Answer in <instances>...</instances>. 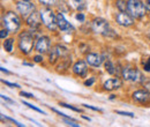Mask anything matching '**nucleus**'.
Listing matches in <instances>:
<instances>
[{
	"label": "nucleus",
	"instance_id": "obj_33",
	"mask_svg": "<svg viewBox=\"0 0 150 127\" xmlns=\"http://www.w3.org/2000/svg\"><path fill=\"white\" fill-rule=\"evenodd\" d=\"M34 60H35V61H36V62H40V61H42V60H43V58H42V57H40V55H36V57H35V58H34Z\"/></svg>",
	"mask_w": 150,
	"mask_h": 127
},
{
	"label": "nucleus",
	"instance_id": "obj_34",
	"mask_svg": "<svg viewBox=\"0 0 150 127\" xmlns=\"http://www.w3.org/2000/svg\"><path fill=\"white\" fill-rule=\"evenodd\" d=\"M0 70H1V72H4V73H7V74H11V72H8L7 70H5L4 67H0Z\"/></svg>",
	"mask_w": 150,
	"mask_h": 127
},
{
	"label": "nucleus",
	"instance_id": "obj_24",
	"mask_svg": "<svg viewBox=\"0 0 150 127\" xmlns=\"http://www.w3.org/2000/svg\"><path fill=\"white\" fill-rule=\"evenodd\" d=\"M117 113H118V114H121V116H127V117H131V118H133V117H134V114H133L132 112H122V111H117Z\"/></svg>",
	"mask_w": 150,
	"mask_h": 127
},
{
	"label": "nucleus",
	"instance_id": "obj_36",
	"mask_svg": "<svg viewBox=\"0 0 150 127\" xmlns=\"http://www.w3.org/2000/svg\"><path fill=\"white\" fill-rule=\"evenodd\" d=\"M24 1H29V0H24Z\"/></svg>",
	"mask_w": 150,
	"mask_h": 127
},
{
	"label": "nucleus",
	"instance_id": "obj_1",
	"mask_svg": "<svg viewBox=\"0 0 150 127\" xmlns=\"http://www.w3.org/2000/svg\"><path fill=\"white\" fill-rule=\"evenodd\" d=\"M146 11H147L146 5L141 0H128L127 1V13L134 18H141L144 15Z\"/></svg>",
	"mask_w": 150,
	"mask_h": 127
},
{
	"label": "nucleus",
	"instance_id": "obj_23",
	"mask_svg": "<svg viewBox=\"0 0 150 127\" xmlns=\"http://www.w3.org/2000/svg\"><path fill=\"white\" fill-rule=\"evenodd\" d=\"M143 67H144V71H147V72L150 71V58L147 59V61H143Z\"/></svg>",
	"mask_w": 150,
	"mask_h": 127
},
{
	"label": "nucleus",
	"instance_id": "obj_14",
	"mask_svg": "<svg viewBox=\"0 0 150 127\" xmlns=\"http://www.w3.org/2000/svg\"><path fill=\"white\" fill-rule=\"evenodd\" d=\"M87 62L94 67H99L103 62V57L96 53H89L87 55Z\"/></svg>",
	"mask_w": 150,
	"mask_h": 127
},
{
	"label": "nucleus",
	"instance_id": "obj_3",
	"mask_svg": "<svg viewBox=\"0 0 150 127\" xmlns=\"http://www.w3.org/2000/svg\"><path fill=\"white\" fill-rule=\"evenodd\" d=\"M19 48L24 55H29L34 48V36L29 31H24L20 35Z\"/></svg>",
	"mask_w": 150,
	"mask_h": 127
},
{
	"label": "nucleus",
	"instance_id": "obj_29",
	"mask_svg": "<svg viewBox=\"0 0 150 127\" xmlns=\"http://www.w3.org/2000/svg\"><path fill=\"white\" fill-rule=\"evenodd\" d=\"M83 106H84V108H88V109L94 110V111H98V112H100V111H102V110L98 109V108H95V106H91V105H87V104H83Z\"/></svg>",
	"mask_w": 150,
	"mask_h": 127
},
{
	"label": "nucleus",
	"instance_id": "obj_21",
	"mask_svg": "<svg viewBox=\"0 0 150 127\" xmlns=\"http://www.w3.org/2000/svg\"><path fill=\"white\" fill-rule=\"evenodd\" d=\"M60 105H61V106H64V108H67V109L73 110V111H75V112H80V109L74 108V106H72V105H68V104H66V103H60Z\"/></svg>",
	"mask_w": 150,
	"mask_h": 127
},
{
	"label": "nucleus",
	"instance_id": "obj_30",
	"mask_svg": "<svg viewBox=\"0 0 150 127\" xmlns=\"http://www.w3.org/2000/svg\"><path fill=\"white\" fill-rule=\"evenodd\" d=\"M1 98H2V99H5L6 102H8V103H11V104H14V101H12L11 98H8V97H6L5 95H1Z\"/></svg>",
	"mask_w": 150,
	"mask_h": 127
},
{
	"label": "nucleus",
	"instance_id": "obj_6",
	"mask_svg": "<svg viewBox=\"0 0 150 127\" xmlns=\"http://www.w3.org/2000/svg\"><path fill=\"white\" fill-rule=\"evenodd\" d=\"M16 8H18L20 14L25 18H28L33 12H35V5L29 2V1H24V0L19 1L16 4Z\"/></svg>",
	"mask_w": 150,
	"mask_h": 127
},
{
	"label": "nucleus",
	"instance_id": "obj_31",
	"mask_svg": "<svg viewBox=\"0 0 150 127\" xmlns=\"http://www.w3.org/2000/svg\"><path fill=\"white\" fill-rule=\"evenodd\" d=\"M94 82H95L94 79H90V80H87V81L84 82V84H86V86H91Z\"/></svg>",
	"mask_w": 150,
	"mask_h": 127
},
{
	"label": "nucleus",
	"instance_id": "obj_5",
	"mask_svg": "<svg viewBox=\"0 0 150 127\" xmlns=\"http://www.w3.org/2000/svg\"><path fill=\"white\" fill-rule=\"evenodd\" d=\"M93 30L96 34H99L103 36H110L112 31L109 22L102 18H97L93 21Z\"/></svg>",
	"mask_w": 150,
	"mask_h": 127
},
{
	"label": "nucleus",
	"instance_id": "obj_28",
	"mask_svg": "<svg viewBox=\"0 0 150 127\" xmlns=\"http://www.w3.org/2000/svg\"><path fill=\"white\" fill-rule=\"evenodd\" d=\"M20 95H21V96H23V97H28V98H33V97H34L31 94H29V92H24V91H21V92H20Z\"/></svg>",
	"mask_w": 150,
	"mask_h": 127
},
{
	"label": "nucleus",
	"instance_id": "obj_11",
	"mask_svg": "<svg viewBox=\"0 0 150 127\" xmlns=\"http://www.w3.org/2000/svg\"><path fill=\"white\" fill-rule=\"evenodd\" d=\"M122 86V81L119 79V77H114V79H110L108 80L106 82H104L103 87L105 90H109V91H112L115 90L118 88H120Z\"/></svg>",
	"mask_w": 150,
	"mask_h": 127
},
{
	"label": "nucleus",
	"instance_id": "obj_22",
	"mask_svg": "<svg viewBox=\"0 0 150 127\" xmlns=\"http://www.w3.org/2000/svg\"><path fill=\"white\" fill-rule=\"evenodd\" d=\"M22 103H23L24 105H27V106H29L30 109L35 110V111H37V112H40V113H44V112H43V111H42V110H40V109H38V108H36V106H34V105H31V104H29V103H27V102H24V101H23Z\"/></svg>",
	"mask_w": 150,
	"mask_h": 127
},
{
	"label": "nucleus",
	"instance_id": "obj_20",
	"mask_svg": "<svg viewBox=\"0 0 150 127\" xmlns=\"http://www.w3.org/2000/svg\"><path fill=\"white\" fill-rule=\"evenodd\" d=\"M39 2L42 4V5H44V6H53L54 5V2H56V0H39Z\"/></svg>",
	"mask_w": 150,
	"mask_h": 127
},
{
	"label": "nucleus",
	"instance_id": "obj_17",
	"mask_svg": "<svg viewBox=\"0 0 150 127\" xmlns=\"http://www.w3.org/2000/svg\"><path fill=\"white\" fill-rule=\"evenodd\" d=\"M13 43H14V39H12V38H8V39L5 40L4 48H5V50L7 52H12V50H13Z\"/></svg>",
	"mask_w": 150,
	"mask_h": 127
},
{
	"label": "nucleus",
	"instance_id": "obj_32",
	"mask_svg": "<svg viewBox=\"0 0 150 127\" xmlns=\"http://www.w3.org/2000/svg\"><path fill=\"white\" fill-rule=\"evenodd\" d=\"M144 5H146V8H147V12H149L150 13V0H147Z\"/></svg>",
	"mask_w": 150,
	"mask_h": 127
},
{
	"label": "nucleus",
	"instance_id": "obj_2",
	"mask_svg": "<svg viewBox=\"0 0 150 127\" xmlns=\"http://www.w3.org/2000/svg\"><path fill=\"white\" fill-rule=\"evenodd\" d=\"M4 24H5L6 29L9 30V33H15L20 29L21 21L16 13L9 11L4 15Z\"/></svg>",
	"mask_w": 150,
	"mask_h": 127
},
{
	"label": "nucleus",
	"instance_id": "obj_15",
	"mask_svg": "<svg viewBox=\"0 0 150 127\" xmlns=\"http://www.w3.org/2000/svg\"><path fill=\"white\" fill-rule=\"evenodd\" d=\"M133 98L136 102L144 103V102H147V101L150 99V94L147 90H137L133 94Z\"/></svg>",
	"mask_w": 150,
	"mask_h": 127
},
{
	"label": "nucleus",
	"instance_id": "obj_16",
	"mask_svg": "<svg viewBox=\"0 0 150 127\" xmlns=\"http://www.w3.org/2000/svg\"><path fill=\"white\" fill-rule=\"evenodd\" d=\"M71 4L77 11H83L87 7V1L86 0H71Z\"/></svg>",
	"mask_w": 150,
	"mask_h": 127
},
{
	"label": "nucleus",
	"instance_id": "obj_10",
	"mask_svg": "<svg viewBox=\"0 0 150 127\" xmlns=\"http://www.w3.org/2000/svg\"><path fill=\"white\" fill-rule=\"evenodd\" d=\"M117 22H118V24H120L122 27H129V26H133L134 20H133V16H131L129 14L120 12L117 15Z\"/></svg>",
	"mask_w": 150,
	"mask_h": 127
},
{
	"label": "nucleus",
	"instance_id": "obj_13",
	"mask_svg": "<svg viewBox=\"0 0 150 127\" xmlns=\"http://www.w3.org/2000/svg\"><path fill=\"white\" fill-rule=\"evenodd\" d=\"M87 71H88V67H87V64L82 60L75 62L74 66H73V72L79 75V76H84L87 74Z\"/></svg>",
	"mask_w": 150,
	"mask_h": 127
},
{
	"label": "nucleus",
	"instance_id": "obj_9",
	"mask_svg": "<svg viewBox=\"0 0 150 127\" xmlns=\"http://www.w3.org/2000/svg\"><path fill=\"white\" fill-rule=\"evenodd\" d=\"M36 51L39 53H46L50 49V38L46 36L39 37L36 43Z\"/></svg>",
	"mask_w": 150,
	"mask_h": 127
},
{
	"label": "nucleus",
	"instance_id": "obj_12",
	"mask_svg": "<svg viewBox=\"0 0 150 127\" xmlns=\"http://www.w3.org/2000/svg\"><path fill=\"white\" fill-rule=\"evenodd\" d=\"M40 21H42V18H40V14H38L37 12H33L28 18H27V24L29 27H31L33 29H37L40 24Z\"/></svg>",
	"mask_w": 150,
	"mask_h": 127
},
{
	"label": "nucleus",
	"instance_id": "obj_35",
	"mask_svg": "<svg viewBox=\"0 0 150 127\" xmlns=\"http://www.w3.org/2000/svg\"><path fill=\"white\" fill-rule=\"evenodd\" d=\"M23 65H25V66H33V64H29V62H23Z\"/></svg>",
	"mask_w": 150,
	"mask_h": 127
},
{
	"label": "nucleus",
	"instance_id": "obj_8",
	"mask_svg": "<svg viewBox=\"0 0 150 127\" xmlns=\"http://www.w3.org/2000/svg\"><path fill=\"white\" fill-rule=\"evenodd\" d=\"M57 24H58V28H59L61 31L71 33L72 30H74L73 26L65 18L62 13H58V14H57Z\"/></svg>",
	"mask_w": 150,
	"mask_h": 127
},
{
	"label": "nucleus",
	"instance_id": "obj_25",
	"mask_svg": "<svg viewBox=\"0 0 150 127\" xmlns=\"http://www.w3.org/2000/svg\"><path fill=\"white\" fill-rule=\"evenodd\" d=\"M2 83H5V84H7V86H9V87H12V88H18V87H19V84H16V83H12V82H8V81H5V80H2Z\"/></svg>",
	"mask_w": 150,
	"mask_h": 127
},
{
	"label": "nucleus",
	"instance_id": "obj_7",
	"mask_svg": "<svg viewBox=\"0 0 150 127\" xmlns=\"http://www.w3.org/2000/svg\"><path fill=\"white\" fill-rule=\"evenodd\" d=\"M122 77L126 81H131V82H140L142 80V75L136 68H124L122 70Z\"/></svg>",
	"mask_w": 150,
	"mask_h": 127
},
{
	"label": "nucleus",
	"instance_id": "obj_4",
	"mask_svg": "<svg viewBox=\"0 0 150 127\" xmlns=\"http://www.w3.org/2000/svg\"><path fill=\"white\" fill-rule=\"evenodd\" d=\"M40 18H42V22L47 27V29L56 30V28L58 27V24H57V16L54 15L52 9L43 8L40 11Z\"/></svg>",
	"mask_w": 150,
	"mask_h": 127
},
{
	"label": "nucleus",
	"instance_id": "obj_26",
	"mask_svg": "<svg viewBox=\"0 0 150 127\" xmlns=\"http://www.w3.org/2000/svg\"><path fill=\"white\" fill-rule=\"evenodd\" d=\"M8 33H9V30H7V29L1 30V31H0V37H1V38H6V37L8 36Z\"/></svg>",
	"mask_w": 150,
	"mask_h": 127
},
{
	"label": "nucleus",
	"instance_id": "obj_18",
	"mask_svg": "<svg viewBox=\"0 0 150 127\" xmlns=\"http://www.w3.org/2000/svg\"><path fill=\"white\" fill-rule=\"evenodd\" d=\"M117 7L120 12H125L127 9V1L126 0H117Z\"/></svg>",
	"mask_w": 150,
	"mask_h": 127
},
{
	"label": "nucleus",
	"instance_id": "obj_19",
	"mask_svg": "<svg viewBox=\"0 0 150 127\" xmlns=\"http://www.w3.org/2000/svg\"><path fill=\"white\" fill-rule=\"evenodd\" d=\"M105 70H106V72L109 73V74H114L115 73L114 66H113V64L111 62V60H108L105 62Z\"/></svg>",
	"mask_w": 150,
	"mask_h": 127
},
{
	"label": "nucleus",
	"instance_id": "obj_27",
	"mask_svg": "<svg viewBox=\"0 0 150 127\" xmlns=\"http://www.w3.org/2000/svg\"><path fill=\"white\" fill-rule=\"evenodd\" d=\"M75 18H76V20H77V21H80V22H83V21H84V15H83L82 13L76 14V16H75Z\"/></svg>",
	"mask_w": 150,
	"mask_h": 127
}]
</instances>
